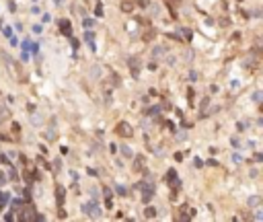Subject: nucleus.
<instances>
[{
  "mask_svg": "<svg viewBox=\"0 0 263 222\" xmlns=\"http://www.w3.org/2000/svg\"><path fill=\"white\" fill-rule=\"evenodd\" d=\"M33 31H35V33H41L43 29H41V25H35V27H33Z\"/></svg>",
  "mask_w": 263,
  "mask_h": 222,
  "instance_id": "13",
  "label": "nucleus"
},
{
  "mask_svg": "<svg viewBox=\"0 0 263 222\" xmlns=\"http://www.w3.org/2000/svg\"><path fill=\"white\" fill-rule=\"evenodd\" d=\"M60 27H62V31H64L66 35H70V23H68V21H60Z\"/></svg>",
  "mask_w": 263,
  "mask_h": 222,
  "instance_id": "2",
  "label": "nucleus"
},
{
  "mask_svg": "<svg viewBox=\"0 0 263 222\" xmlns=\"http://www.w3.org/2000/svg\"><path fill=\"white\" fill-rule=\"evenodd\" d=\"M144 216H146V218H154V208H146Z\"/></svg>",
  "mask_w": 263,
  "mask_h": 222,
  "instance_id": "3",
  "label": "nucleus"
},
{
  "mask_svg": "<svg viewBox=\"0 0 263 222\" xmlns=\"http://www.w3.org/2000/svg\"><path fill=\"white\" fill-rule=\"evenodd\" d=\"M93 23H95L93 19H84V27H93Z\"/></svg>",
  "mask_w": 263,
  "mask_h": 222,
  "instance_id": "9",
  "label": "nucleus"
},
{
  "mask_svg": "<svg viewBox=\"0 0 263 222\" xmlns=\"http://www.w3.org/2000/svg\"><path fill=\"white\" fill-rule=\"evenodd\" d=\"M121 8H124V11H132V8H134V4H130V2H124V4H121Z\"/></svg>",
  "mask_w": 263,
  "mask_h": 222,
  "instance_id": "4",
  "label": "nucleus"
},
{
  "mask_svg": "<svg viewBox=\"0 0 263 222\" xmlns=\"http://www.w3.org/2000/svg\"><path fill=\"white\" fill-rule=\"evenodd\" d=\"M189 80H197V72H193V70H191V72H189Z\"/></svg>",
  "mask_w": 263,
  "mask_h": 222,
  "instance_id": "7",
  "label": "nucleus"
},
{
  "mask_svg": "<svg viewBox=\"0 0 263 222\" xmlns=\"http://www.w3.org/2000/svg\"><path fill=\"white\" fill-rule=\"evenodd\" d=\"M117 191H119V195H126V187H121V185H117V187H115Z\"/></svg>",
  "mask_w": 263,
  "mask_h": 222,
  "instance_id": "10",
  "label": "nucleus"
},
{
  "mask_svg": "<svg viewBox=\"0 0 263 222\" xmlns=\"http://www.w3.org/2000/svg\"><path fill=\"white\" fill-rule=\"evenodd\" d=\"M160 54H164V47H156L154 49V56H160Z\"/></svg>",
  "mask_w": 263,
  "mask_h": 222,
  "instance_id": "8",
  "label": "nucleus"
},
{
  "mask_svg": "<svg viewBox=\"0 0 263 222\" xmlns=\"http://www.w3.org/2000/svg\"><path fill=\"white\" fill-rule=\"evenodd\" d=\"M33 2H37V0H33Z\"/></svg>",
  "mask_w": 263,
  "mask_h": 222,
  "instance_id": "15",
  "label": "nucleus"
},
{
  "mask_svg": "<svg viewBox=\"0 0 263 222\" xmlns=\"http://www.w3.org/2000/svg\"><path fill=\"white\" fill-rule=\"evenodd\" d=\"M158 111H160V107H152V109L148 111V113H150V115H156V113H158Z\"/></svg>",
  "mask_w": 263,
  "mask_h": 222,
  "instance_id": "11",
  "label": "nucleus"
},
{
  "mask_svg": "<svg viewBox=\"0 0 263 222\" xmlns=\"http://www.w3.org/2000/svg\"><path fill=\"white\" fill-rule=\"evenodd\" d=\"M84 39L89 41V43H93V33H91V31H89V33H84Z\"/></svg>",
  "mask_w": 263,
  "mask_h": 222,
  "instance_id": "5",
  "label": "nucleus"
},
{
  "mask_svg": "<svg viewBox=\"0 0 263 222\" xmlns=\"http://www.w3.org/2000/svg\"><path fill=\"white\" fill-rule=\"evenodd\" d=\"M121 152H124V154H126V156H132V150H130V148H128V146H124V148H121Z\"/></svg>",
  "mask_w": 263,
  "mask_h": 222,
  "instance_id": "6",
  "label": "nucleus"
},
{
  "mask_svg": "<svg viewBox=\"0 0 263 222\" xmlns=\"http://www.w3.org/2000/svg\"><path fill=\"white\" fill-rule=\"evenodd\" d=\"M117 134H119V136H130L132 130H130L128 123H119V126H117Z\"/></svg>",
  "mask_w": 263,
  "mask_h": 222,
  "instance_id": "1",
  "label": "nucleus"
},
{
  "mask_svg": "<svg viewBox=\"0 0 263 222\" xmlns=\"http://www.w3.org/2000/svg\"><path fill=\"white\" fill-rule=\"evenodd\" d=\"M249 204H251V206H255V204H259V198H251V200H249Z\"/></svg>",
  "mask_w": 263,
  "mask_h": 222,
  "instance_id": "12",
  "label": "nucleus"
},
{
  "mask_svg": "<svg viewBox=\"0 0 263 222\" xmlns=\"http://www.w3.org/2000/svg\"><path fill=\"white\" fill-rule=\"evenodd\" d=\"M4 35H6V37H11V35H12V31H11V27H6V29H4Z\"/></svg>",
  "mask_w": 263,
  "mask_h": 222,
  "instance_id": "14",
  "label": "nucleus"
}]
</instances>
